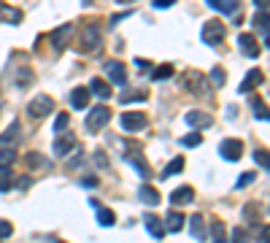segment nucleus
<instances>
[{"label": "nucleus", "instance_id": "72a5a7b5", "mask_svg": "<svg viewBox=\"0 0 270 243\" xmlns=\"http://www.w3.org/2000/svg\"><path fill=\"white\" fill-rule=\"evenodd\" d=\"M68 124H70V116H68V114H60L57 119H54V132H62Z\"/></svg>", "mask_w": 270, "mask_h": 243}, {"label": "nucleus", "instance_id": "f3484780", "mask_svg": "<svg viewBox=\"0 0 270 243\" xmlns=\"http://www.w3.org/2000/svg\"><path fill=\"white\" fill-rule=\"evenodd\" d=\"M89 92H92V95H98L100 100H108V98H111V89H108V84L103 81L100 76H95L92 81H89Z\"/></svg>", "mask_w": 270, "mask_h": 243}, {"label": "nucleus", "instance_id": "a878e982", "mask_svg": "<svg viewBox=\"0 0 270 243\" xmlns=\"http://www.w3.org/2000/svg\"><path fill=\"white\" fill-rule=\"evenodd\" d=\"M17 162V152L14 149H0V168H11Z\"/></svg>", "mask_w": 270, "mask_h": 243}, {"label": "nucleus", "instance_id": "412c9836", "mask_svg": "<svg viewBox=\"0 0 270 243\" xmlns=\"http://www.w3.org/2000/svg\"><path fill=\"white\" fill-rule=\"evenodd\" d=\"M146 230L152 232L157 240H162V238H165V224H162V222H160V219H157V216H152V214L146 216Z\"/></svg>", "mask_w": 270, "mask_h": 243}, {"label": "nucleus", "instance_id": "ddd939ff", "mask_svg": "<svg viewBox=\"0 0 270 243\" xmlns=\"http://www.w3.org/2000/svg\"><path fill=\"white\" fill-rule=\"evenodd\" d=\"M205 3L221 14H241V0H205Z\"/></svg>", "mask_w": 270, "mask_h": 243}, {"label": "nucleus", "instance_id": "49530a36", "mask_svg": "<svg viewBox=\"0 0 270 243\" xmlns=\"http://www.w3.org/2000/svg\"><path fill=\"white\" fill-rule=\"evenodd\" d=\"M257 3V9H267V0H254Z\"/></svg>", "mask_w": 270, "mask_h": 243}, {"label": "nucleus", "instance_id": "37998d69", "mask_svg": "<svg viewBox=\"0 0 270 243\" xmlns=\"http://www.w3.org/2000/svg\"><path fill=\"white\" fill-rule=\"evenodd\" d=\"M95 162H98L100 168H106L108 162H106V157H103V152H95Z\"/></svg>", "mask_w": 270, "mask_h": 243}, {"label": "nucleus", "instance_id": "aec40b11", "mask_svg": "<svg viewBox=\"0 0 270 243\" xmlns=\"http://www.w3.org/2000/svg\"><path fill=\"white\" fill-rule=\"evenodd\" d=\"M181 227H184V216L178 211H170L165 216V232H181Z\"/></svg>", "mask_w": 270, "mask_h": 243}, {"label": "nucleus", "instance_id": "a19ab883", "mask_svg": "<svg viewBox=\"0 0 270 243\" xmlns=\"http://www.w3.org/2000/svg\"><path fill=\"white\" fill-rule=\"evenodd\" d=\"M132 17V11H124V14H116V17H111V25H116V22H122V19H130Z\"/></svg>", "mask_w": 270, "mask_h": 243}, {"label": "nucleus", "instance_id": "c756f323", "mask_svg": "<svg viewBox=\"0 0 270 243\" xmlns=\"http://www.w3.org/2000/svg\"><path fill=\"white\" fill-rule=\"evenodd\" d=\"M200 143H203V135H200V132H197V130L181 138V146H200Z\"/></svg>", "mask_w": 270, "mask_h": 243}, {"label": "nucleus", "instance_id": "f03ea898", "mask_svg": "<svg viewBox=\"0 0 270 243\" xmlns=\"http://www.w3.org/2000/svg\"><path fill=\"white\" fill-rule=\"evenodd\" d=\"M200 38H203V43H205V46H216V43H221V41H224V25H221L219 19L205 22Z\"/></svg>", "mask_w": 270, "mask_h": 243}, {"label": "nucleus", "instance_id": "6e6552de", "mask_svg": "<svg viewBox=\"0 0 270 243\" xmlns=\"http://www.w3.org/2000/svg\"><path fill=\"white\" fill-rule=\"evenodd\" d=\"M238 43H241L246 57H259V43H257V38H254L251 33H241L238 35Z\"/></svg>", "mask_w": 270, "mask_h": 243}, {"label": "nucleus", "instance_id": "4be33fe9", "mask_svg": "<svg viewBox=\"0 0 270 243\" xmlns=\"http://www.w3.org/2000/svg\"><path fill=\"white\" fill-rule=\"evenodd\" d=\"M17 140H19V122H11L9 130L0 135V146H11V143H17Z\"/></svg>", "mask_w": 270, "mask_h": 243}, {"label": "nucleus", "instance_id": "58836bf2", "mask_svg": "<svg viewBox=\"0 0 270 243\" xmlns=\"http://www.w3.org/2000/svg\"><path fill=\"white\" fill-rule=\"evenodd\" d=\"M211 232H213V238H216V240H224V224H221V222H213Z\"/></svg>", "mask_w": 270, "mask_h": 243}, {"label": "nucleus", "instance_id": "5701e85b", "mask_svg": "<svg viewBox=\"0 0 270 243\" xmlns=\"http://www.w3.org/2000/svg\"><path fill=\"white\" fill-rule=\"evenodd\" d=\"M0 19H6L9 25H19V22H22V11L11 9V6H6V3H0Z\"/></svg>", "mask_w": 270, "mask_h": 243}, {"label": "nucleus", "instance_id": "a18cd8bd", "mask_svg": "<svg viewBox=\"0 0 270 243\" xmlns=\"http://www.w3.org/2000/svg\"><path fill=\"white\" fill-rule=\"evenodd\" d=\"M135 65H138L141 70H149V68H152V62H146V60H141V57H138V60H135Z\"/></svg>", "mask_w": 270, "mask_h": 243}, {"label": "nucleus", "instance_id": "20e7f679", "mask_svg": "<svg viewBox=\"0 0 270 243\" xmlns=\"http://www.w3.org/2000/svg\"><path fill=\"white\" fill-rule=\"evenodd\" d=\"M181 87H184L187 92H197V95H208V81L197 73V70H189V73H184V78H181Z\"/></svg>", "mask_w": 270, "mask_h": 243}, {"label": "nucleus", "instance_id": "bb28decb", "mask_svg": "<svg viewBox=\"0 0 270 243\" xmlns=\"http://www.w3.org/2000/svg\"><path fill=\"white\" fill-rule=\"evenodd\" d=\"M95 211H98V224H100V227H111V224H114V214H111L108 208L95 206Z\"/></svg>", "mask_w": 270, "mask_h": 243}, {"label": "nucleus", "instance_id": "ea45409f", "mask_svg": "<svg viewBox=\"0 0 270 243\" xmlns=\"http://www.w3.org/2000/svg\"><path fill=\"white\" fill-rule=\"evenodd\" d=\"M254 178H257V176H254V173H243L241 178H238V189H243V186H249V184H254Z\"/></svg>", "mask_w": 270, "mask_h": 243}, {"label": "nucleus", "instance_id": "0eeeda50", "mask_svg": "<svg viewBox=\"0 0 270 243\" xmlns=\"http://www.w3.org/2000/svg\"><path fill=\"white\" fill-rule=\"evenodd\" d=\"M103 70H106V76H108L114 84H119V87L127 84V70H124V65H122L119 60H108L106 65H103Z\"/></svg>", "mask_w": 270, "mask_h": 243}, {"label": "nucleus", "instance_id": "b1692460", "mask_svg": "<svg viewBox=\"0 0 270 243\" xmlns=\"http://www.w3.org/2000/svg\"><path fill=\"white\" fill-rule=\"evenodd\" d=\"M189 232H192V238H197V240L205 238V224H203V216L200 214H195L192 219H189Z\"/></svg>", "mask_w": 270, "mask_h": 243}, {"label": "nucleus", "instance_id": "2eb2a0df", "mask_svg": "<svg viewBox=\"0 0 270 243\" xmlns=\"http://www.w3.org/2000/svg\"><path fill=\"white\" fill-rule=\"evenodd\" d=\"M127 162H130V165L138 170V176L141 178H152V170H149V165H146V160H144V154H127Z\"/></svg>", "mask_w": 270, "mask_h": 243}, {"label": "nucleus", "instance_id": "4468645a", "mask_svg": "<svg viewBox=\"0 0 270 243\" xmlns=\"http://www.w3.org/2000/svg\"><path fill=\"white\" fill-rule=\"evenodd\" d=\"M89 95H92V92L86 87H76L73 92H70V106L78 108V111H84V108L89 106Z\"/></svg>", "mask_w": 270, "mask_h": 243}, {"label": "nucleus", "instance_id": "c9c22d12", "mask_svg": "<svg viewBox=\"0 0 270 243\" xmlns=\"http://www.w3.org/2000/svg\"><path fill=\"white\" fill-rule=\"evenodd\" d=\"M251 103H254V108H257V119L267 122V111H265V103H262V100H257V98H254Z\"/></svg>", "mask_w": 270, "mask_h": 243}, {"label": "nucleus", "instance_id": "f704fd0d", "mask_svg": "<svg viewBox=\"0 0 270 243\" xmlns=\"http://www.w3.org/2000/svg\"><path fill=\"white\" fill-rule=\"evenodd\" d=\"M122 103H141V100H146V92H138V95H130V92H124L122 98Z\"/></svg>", "mask_w": 270, "mask_h": 243}, {"label": "nucleus", "instance_id": "c85d7f7f", "mask_svg": "<svg viewBox=\"0 0 270 243\" xmlns=\"http://www.w3.org/2000/svg\"><path fill=\"white\" fill-rule=\"evenodd\" d=\"M170 76H173V65H170V62H165V65H160V68L152 73L154 81H165V78H170Z\"/></svg>", "mask_w": 270, "mask_h": 243}, {"label": "nucleus", "instance_id": "a211bd4d", "mask_svg": "<svg viewBox=\"0 0 270 243\" xmlns=\"http://www.w3.org/2000/svg\"><path fill=\"white\" fill-rule=\"evenodd\" d=\"M73 146H76V138H73V135H65V138H57V140H54L52 152L57 154V157H65Z\"/></svg>", "mask_w": 270, "mask_h": 243}, {"label": "nucleus", "instance_id": "9d476101", "mask_svg": "<svg viewBox=\"0 0 270 243\" xmlns=\"http://www.w3.org/2000/svg\"><path fill=\"white\" fill-rule=\"evenodd\" d=\"M184 119H187L189 127H195V130H200V127H211V124H213V116H211V114H203V111H189V114L184 116Z\"/></svg>", "mask_w": 270, "mask_h": 243}, {"label": "nucleus", "instance_id": "f8f14e48", "mask_svg": "<svg viewBox=\"0 0 270 243\" xmlns=\"http://www.w3.org/2000/svg\"><path fill=\"white\" fill-rule=\"evenodd\" d=\"M262 81H265V76H262V70H257V68H254V70H249V76L243 78V84H241V89H238V92H243V95H249V92H251V89H257Z\"/></svg>", "mask_w": 270, "mask_h": 243}, {"label": "nucleus", "instance_id": "cd10ccee", "mask_svg": "<svg viewBox=\"0 0 270 243\" xmlns=\"http://www.w3.org/2000/svg\"><path fill=\"white\" fill-rule=\"evenodd\" d=\"M181 168H184V160H181V157H176L173 162H168V168L162 170V176H160V178H170L173 173H181Z\"/></svg>", "mask_w": 270, "mask_h": 243}, {"label": "nucleus", "instance_id": "39448f33", "mask_svg": "<svg viewBox=\"0 0 270 243\" xmlns=\"http://www.w3.org/2000/svg\"><path fill=\"white\" fill-rule=\"evenodd\" d=\"M219 154L224 157L227 162H235V160H241V157H243V143L238 138H227V140H221Z\"/></svg>", "mask_w": 270, "mask_h": 243}, {"label": "nucleus", "instance_id": "79ce46f5", "mask_svg": "<svg viewBox=\"0 0 270 243\" xmlns=\"http://www.w3.org/2000/svg\"><path fill=\"white\" fill-rule=\"evenodd\" d=\"M173 3H176V0H154V6H157V9H170Z\"/></svg>", "mask_w": 270, "mask_h": 243}, {"label": "nucleus", "instance_id": "6ab92c4d", "mask_svg": "<svg viewBox=\"0 0 270 243\" xmlns=\"http://www.w3.org/2000/svg\"><path fill=\"white\" fill-rule=\"evenodd\" d=\"M138 198H141V203H146V206H160V195H157V189H152L149 184H144L138 189Z\"/></svg>", "mask_w": 270, "mask_h": 243}, {"label": "nucleus", "instance_id": "4c0bfd02", "mask_svg": "<svg viewBox=\"0 0 270 243\" xmlns=\"http://www.w3.org/2000/svg\"><path fill=\"white\" fill-rule=\"evenodd\" d=\"M211 81L216 84V87H221V84H224V70H221V68H213V70H211Z\"/></svg>", "mask_w": 270, "mask_h": 243}, {"label": "nucleus", "instance_id": "2f4dec72", "mask_svg": "<svg viewBox=\"0 0 270 243\" xmlns=\"http://www.w3.org/2000/svg\"><path fill=\"white\" fill-rule=\"evenodd\" d=\"M27 165H33V168H49V162H46L38 152H33V154H27Z\"/></svg>", "mask_w": 270, "mask_h": 243}, {"label": "nucleus", "instance_id": "9b49d317", "mask_svg": "<svg viewBox=\"0 0 270 243\" xmlns=\"http://www.w3.org/2000/svg\"><path fill=\"white\" fill-rule=\"evenodd\" d=\"M84 46L81 49H89V52H98L100 49V27L98 25H89L86 27V33H84Z\"/></svg>", "mask_w": 270, "mask_h": 243}, {"label": "nucleus", "instance_id": "1a4fd4ad", "mask_svg": "<svg viewBox=\"0 0 270 243\" xmlns=\"http://www.w3.org/2000/svg\"><path fill=\"white\" fill-rule=\"evenodd\" d=\"M70 35H73V25H62V27H57V30H54V33L49 35L52 38V46H54V49H65V43H68V38Z\"/></svg>", "mask_w": 270, "mask_h": 243}, {"label": "nucleus", "instance_id": "423d86ee", "mask_svg": "<svg viewBox=\"0 0 270 243\" xmlns=\"http://www.w3.org/2000/svg\"><path fill=\"white\" fill-rule=\"evenodd\" d=\"M146 124H149V119H146V114H141V111H127L122 116V127L127 132H138V130H144Z\"/></svg>", "mask_w": 270, "mask_h": 243}, {"label": "nucleus", "instance_id": "393cba45", "mask_svg": "<svg viewBox=\"0 0 270 243\" xmlns=\"http://www.w3.org/2000/svg\"><path fill=\"white\" fill-rule=\"evenodd\" d=\"M14 186V173L9 168H0V192H9Z\"/></svg>", "mask_w": 270, "mask_h": 243}, {"label": "nucleus", "instance_id": "c03bdc74", "mask_svg": "<svg viewBox=\"0 0 270 243\" xmlns=\"http://www.w3.org/2000/svg\"><path fill=\"white\" fill-rule=\"evenodd\" d=\"M81 186H89V189H95V186H98V178H81Z\"/></svg>", "mask_w": 270, "mask_h": 243}, {"label": "nucleus", "instance_id": "7ed1b4c3", "mask_svg": "<svg viewBox=\"0 0 270 243\" xmlns=\"http://www.w3.org/2000/svg\"><path fill=\"white\" fill-rule=\"evenodd\" d=\"M54 111V100L49 95H38L30 100V106H27V114L33 116V119H41V116H49Z\"/></svg>", "mask_w": 270, "mask_h": 243}, {"label": "nucleus", "instance_id": "e433bc0d", "mask_svg": "<svg viewBox=\"0 0 270 243\" xmlns=\"http://www.w3.org/2000/svg\"><path fill=\"white\" fill-rule=\"evenodd\" d=\"M11 232H14L11 222H6V219H0V240H3V238H11Z\"/></svg>", "mask_w": 270, "mask_h": 243}, {"label": "nucleus", "instance_id": "7c9ffc66", "mask_svg": "<svg viewBox=\"0 0 270 243\" xmlns=\"http://www.w3.org/2000/svg\"><path fill=\"white\" fill-rule=\"evenodd\" d=\"M254 25H257V27L262 30V33L267 35V9H259V14L254 17Z\"/></svg>", "mask_w": 270, "mask_h": 243}, {"label": "nucleus", "instance_id": "473e14b6", "mask_svg": "<svg viewBox=\"0 0 270 243\" xmlns=\"http://www.w3.org/2000/svg\"><path fill=\"white\" fill-rule=\"evenodd\" d=\"M254 160H257L259 165H262V170L270 168V160H267V152H265V149H257V152H254Z\"/></svg>", "mask_w": 270, "mask_h": 243}, {"label": "nucleus", "instance_id": "dca6fc26", "mask_svg": "<svg viewBox=\"0 0 270 243\" xmlns=\"http://www.w3.org/2000/svg\"><path fill=\"white\" fill-rule=\"evenodd\" d=\"M192 200H195V189H192V186H178V189L170 195L173 206H187V203H192Z\"/></svg>", "mask_w": 270, "mask_h": 243}, {"label": "nucleus", "instance_id": "f257e3e1", "mask_svg": "<svg viewBox=\"0 0 270 243\" xmlns=\"http://www.w3.org/2000/svg\"><path fill=\"white\" fill-rule=\"evenodd\" d=\"M108 122H111V111L106 106H98L86 114V130H89L92 135H98L103 127H108Z\"/></svg>", "mask_w": 270, "mask_h": 243}]
</instances>
